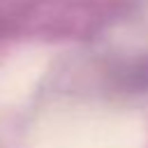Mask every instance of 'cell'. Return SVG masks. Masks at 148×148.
I'll return each instance as SVG.
<instances>
[{
	"label": "cell",
	"mask_w": 148,
	"mask_h": 148,
	"mask_svg": "<svg viewBox=\"0 0 148 148\" xmlns=\"http://www.w3.org/2000/svg\"><path fill=\"white\" fill-rule=\"evenodd\" d=\"M35 148H143V132L125 118L74 116L44 127Z\"/></svg>",
	"instance_id": "obj_1"
}]
</instances>
